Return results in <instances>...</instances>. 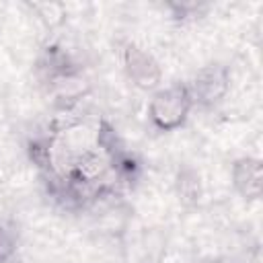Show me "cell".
Returning <instances> with one entry per match:
<instances>
[{
  "label": "cell",
  "instance_id": "6da1fadb",
  "mask_svg": "<svg viewBox=\"0 0 263 263\" xmlns=\"http://www.w3.org/2000/svg\"><path fill=\"white\" fill-rule=\"evenodd\" d=\"M195 105L185 80L160 86L150 92L146 105V121L156 134H173L187 125Z\"/></svg>",
  "mask_w": 263,
  "mask_h": 263
},
{
  "label": "cell",
  "instance_id": "7a4b0ae2",
  "mask_svg": "<svg viewBox=\"0 0 263 263\" xmlns=\"http://www.w3.org/2000/svg\"><path fill=\"white\" fill-rule=\"evenodd\" d=\"M33 74L45 90L62 92L66 86L80 82L82 64L62 43L49 41L39 49V53L33 62Z\"/></svg>",
  "mask_w": 263,
  "mask_h": 263
},
{
  "label": "cell",
  "instance_id": "3957f363",
  "mask_svg": "<svg viewBox=\"0 0 263 263\" xmlns=\"http://www.w3.org/2000/svg\"><path fill=\"white\" fill-rule=\"evenodd\" d=\"M185 82L195 109L214 111L226 101L232 88V70L224 62H208L199 66Z\"/></svg>",
  "mask_w": 263,
  "mask_h": 263
},
{
  "label": "cell",
  "instance_id": "277c9868",
  "mask_svg": "<svg viewBox=\"0 0 263 263\" xmlns=\"http://www.w3.org/2000/svg\"><path fill=\"white\" fill-rule=\"evenodd\" d=\"M119 66L127 82L142 90V92H154L162 86V66L156 60V55L140 45L138 41L125 39L119 45Z\"/></svg>",
  "mask_w": 263,
  "mask_h": 263
},
{
  "label": "cell",
  "instance_id": "5b68a950",
  "mask_svg": "<svg viewBox=\"0 0 263 263\" xmlns=\"http://www.w3.org/2000/svg\"><path fill=\"white\" fill-rule=\"evenodd\" d=\"M230 185L245 201H259L263 191V164L259 156H238L230 164Z\"/></svg>",
  "mask_w": 263,
  "mask_h": 263
},
{
  "label": "cell",
  "instance_id": "8992f818",
  "mask_svg": "<svg viewBox=\"0 0 263 263\" xmlns=\"http://www.w3.org/2000/svg\"><path fill=\"white\" fill-rule=\"evenodd\" d=\"M173 189L177 195V201L183 208H197L203 199V183L199 173L191 164H181L175 173Z\"/></svg>",
  "mask_w": 263,
  "mask_h": 263
},
{
  "label": "cell",
  "instance_id": "52a82bcc",
  "mask_svg": "<svg viewBox=\"0 0 263 263\" xmlns=\"http://www.w3.org/2000/svg\"><path fill=\"white\" fill-rule=\"evenodd\" d=\"M162 8L166 10L168 18L175 25H181V27L197 23L210 12V4L195 2V0H189V2H164Z\"/></svg>",
  "mask_w": 263,
  "mask_h": 263
},
{
  "label": "cell",
  "instance_id": "ba28073f",
  "mask_svg": "<svg viewBox=\"0 0 263 263\" xmlns=\"http://www.w3.org/2000/svg\"><path fill=\"white\" fill-rule=\"evenodd\" d=\"M27 8L39 18L43 21L47 27H55L64 21L66 16V8L62 4H47V2H29Z\"/></svg>",
  "mask_w": 263,
  "mask_h": 263
},
{
  "label": "cell",
  "instance_id": "9c48e42d",
  "mask_svg": "<svg viewBox=\"0 0 263 263\" xmlns=\"http://www.w3.org/2000/svg\"><path fill=\"white\" fill-rule=\"evenodd\" d=\"M16 255V238L10 230L0 226V263H12Z\"/></svg>",
  "mask_w": 263,
  "mask_h": 263
}]
</instances>
